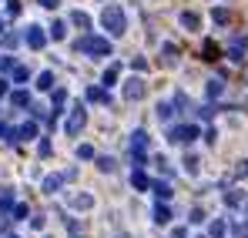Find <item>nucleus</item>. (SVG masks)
<instances>
[{"mask_svg": "<svg viewBox=\"0 0 248 238\" xmlns=\"http://www.w3.org/2000/svg\"><path fill=\"white\" fill-rule=\"evenodd\" d=\"M101 27L111 34V37H121L124 31H127V20H124V10L118 3H108L104 7V14H101Z\"/></svg>", "mask_w": 248, "mask_h": 238, "instance_id": "1", "label": "nucleus"}, {"mask_svg": "<svg viewBox=\"0 0 248 238\" xmlns=\"http://www.w3.org/2000/svg\"><path fill=\"white\" fill-rule=\"evenodd\" d=\"M78 54H87V57H111V40L97 37V34H84L78 40Z\"/></svg>", "mask_w": 248, "mask_h": 238, "instance_id": "2", "label": "nucleus"}, {"mask_svg": "<svg viewBox=\"0 0 248 238\" xmlns=\"http://www.w3.org/2000/svg\"><path fill=\"white\" fill-rule=\"evenodd\" d=\"M198 134H202L198 124H174V127L168 131V141H174V144H191Z\"/></svg>", "mask_w": 248, "mask_h": 238, "instance_id": "3", "label": "nucleus"}, {"mask_svg": "<svg viewBox=\"0 0 248 238\" xmlns=\"http://www.w3.org/2000/svg\"><path fill=\"white\" fill-rule=\"evenodd\" d=\"M148 94V84H144V78H131L127 84H124V101H141Z\"/></svg>", "mask_w": 248, "mask_h": 238, "instance_id": "4", "label": "nucleus"}, {"mask_svg": "<svg viewBox=\"0 0 248 238\" xmlns=\"http://www.w3.org/2000/svg\"><path fill=\"white\" fill-rule=\"evenodd\" d=\"M84 124H87V114H84V108H81V104H78V108L71 111V118H67V127H64V131H67L71 138H78Z\"/></svg>", "mask_w": 248, "mask_h": 238, "instance_id": "5", "label": "nucleus"}, {"mask_svg": "<svg viewBox=\"0 0 248 238\" xmlns=\"http://www.w3.org/2000/svg\"><path fill=\"white\" fill-rule=\"evenodd\" d=\"M245 50H248V44L242 37H232V40H228V47H225V54H228L232 61H238V64L245 61Z\"/></svg>", "mask_w": 248, "mask_h": 238, "instance_id": "6", "label": "nucleus"}, {"mask_svg": "<svg viewBox=\"0 0 248 238\" xmlns=\"http://www.w3.org/2000/svg\"><path fill=\"white\" fill-rule=\"evenodd\" d=\"M24 40H27V47H31V50H41L44 44H47V34H44V27H27Z\"/></svg>", "mask_w": 248, "mask_h": 238, "instance_id": "7", "label": "nucleus"}, {"mask_svg": "<svg viewBox=\"0 0 248 238\" xmlns=\"http://www.w3.org/2000/svg\"><path fill=\"white\" fill-rule=\"evenodd\" d=\"M87 101H91V104H111V94H108L104 87L91 84V87H87Z\"/></svg>", "mask_w": 248, "mask_h": 238, "instance_id": "8", "label": "nucleus"}, {"mask_svg": "<svg viewBox=\"0 0 248 238\" xmlns=\"http://www.w3.org/2000/svg\"><path fill=\"white\" fill-rule=\"evenodd\" d=\"M131 185H134L138 191H148V188H151V178H148L141 168H134V171H131Z\"/></svg>", "mask_w": 248, "mask_h": 238, "instance_id": "9", "label": "nucleus"}, {"mask_svg": "<svg viewBox=\"0 0 248 238\" xmlns=\"http://www.w3.org/2000/svg\"><path fill=\"white\" fill-rule=\"evenodd\" d=\"M31 138H37V121H27L17 127V141H31Z\"/></svg>", "mask_w": 248, "mask_h": 238, "instance_id": "10", "label": "nucleus"}, {"mask_svg": "<svg viewBox=\"0 0 248 238\" xmlns=\"http://www.w3.org/2000/svg\"><path fill=\"white\" fill-rule=\"evenodd\" d=\"M218 57H221L218 44H215V40H205V44H202V61H218Z\"/></svg>", "mask_w": 248, "mask_h": 238, "instance_id": "11", "label": "nucleus"}, {"mask_svg": "<svg viewBox=\"0 0 248 238\" xmlns=\"http://www.w3.org/2000/svg\"><path fill=\"white\" fill-rule=\"evenodd\" d=\"M242 201H245V191H238V188H228V191H225V205H228V208H238Z\"/></svg>", "mask_w": 248, "mask_h": 238, "instance_id": "12", "label": "nucleus"}, {"mask_svg": "<svg viewBox=\"0 0 248 238\" xmlns=\"http://www.w3.org/2000/svg\"><path fill=\"white\" fill-rule=\"evenodd\" d=\"M131 151H148V134L144 131H134L131 134Z\"/></svg>", "mask_w": 248, "mask_h": 238, "instance_id": "13", "label": "nucleus"}, {"mask_svg": "<svg viewBox=\"0 0 248 238\" xmlns=\"http://www.w3.org/2000/svg\"><path fill=\"white\" fill-rule=\"evenodd\" d=\"M61 185H64V178H61V175H47V178H44V191H47V195L61 191Z\"/></svg>", "mask_w": 248, "mask_h": 238, "instance_id": "14", "label": "nucleus"}, {"mask_svg": "<svg viewBox=\"0 0 248 238\" xmlns=\"http://www.w3.org/2000/svg\"><path fill=\"white\" fill-rule=\"evenodd\" d=\"M225 235H228V225H225L221 218H215L211 228H208V238H225Z\"/></svg>", "mask_w": 248, "mask_h": 238, "instance_id": "15", "label": "nucleus"}, {"mask_svg": "<svg viewBox=\"0 0 248 238\" xmlns=\"http://www.w3.org/2000/svg\"><path fill=\"white\" fill-rule=\"evenodd\" d=\"M198 24H202V17H198V14H191V10H185V14H181V27L198 31Z\"/></svg>", "mask_w": 248, "mask_h": 238, "instance_id": "16", "label": "nucleus"}, {"mask_svg": "<svg viewBox=\"0 0 248 238\" xmlns=\"http://www.w3.org/2000/svg\"><path fill=\"white\" fill-rule=\"evenodd\" d=\"M155 222H158V225H168V222H171V208L161 205V201H158V208H155Z\"/></svg>", "mask_w": 248, "mask_h": 238, "instance_id": "17", "label": "nucleus"}, {"mask_svg": "<svg viewBox=\"0 0 248 238\" xmlns=\"http://www.w3.org/2000/svg\"><path fill=\"white\" fill-rule=\"evenodd\" d=\"M10 101H14V108H31V94L27 91H14Z\"/></svg>", "mask_w": 248, "mask_h": 238, "instance_id": "18", "label": "nucleus"}, {"mask_svg": "<svg viewBox=\"0 0 248 238\" xmlns=\"http://www.w3.org/2000/svg\"><path fill=\"white\" fill-rule=\"evenodd\" d=\"M151 188H155L158 201H168V198H171V185H165V181H151Z\"/></svg>", "mask_w": 248, "mask_h": 238, "instance_id": "19", "label": "nucleus"}, {"mask_svg": "<svg viewBox=\"0 0 248 238\" xmlns=\"http://www.w3.org/2000/svg\"><path fill=\"white\" fill-rule=\"evenodd\" d=\"M10 208H14V191L0 188V211H10Z\"/></svg>", "mask_w": 248, "mask_h": 238, "instance_id": "20", "label": "nucleus"}, {"mask_svg": "<svg viewBox=\"0 0 248 238\" xmlns=\"http://www.w3.org/2000/svg\"><path fill=\"white\" fill-rule=\"evenodd\" d=\"M10 74H14V80H17V84H24V80H31V71H27L24 64H14V67H10Z\"/></svg>", "mask_w": 248, "mask_h": 238, "instance_id": "21", "label": "nucleus"}, {"mask_svg": "<svg viewBox=\"0 0 248 238\" xmlns=\"http://www.w3.org/2000/svg\"><path fill=\"white\" fill-rule=\"evenodd\" d=\"M71 20H74V27H81V31H87V27H91V17H87L84 10H74V14H71Z\"/></svg>", "mask_w": 248, "mask_h": 238, "instance_id": "22", "label": "nucleus"}, {"mask_svg": "<svg viewBox=\"0 0 248 238\" xmlns=\"http://www.w3.org/2000/svg\"><path fill=\"white\" fill-rule=\"evenodd\" d=\"M64 101H67V94L64 91H54V104H50V121H54V114L64 108Z\"/></svg>", "mask_w": 248, "mask_h": 238, "instance_id": "23", "label": "nucleus"}, {"mask_svg": "<svg viewBox=\"0 0 248 238\" xmlns=\"http://www.w3.org/2000/svg\"><path fill=\"white\" fill-rule=\"evenodd\" d=\"M71 205H74V208H81V211H87V208L94 205V198H91V195H74V198H71Z\"/></svg>", "mask_w": 248, "mask_h": 238, "instance_id": "24", "label": "nucleus"}, {"mask_svg": "<svg viewBox=\"0 0 248 238\" xmlns=\"http://www.w3.org/2000/svg\"><path fill=\"white\" fill-rule=\"evenodd\" d=\"M165 64H168V67L178 64V47H174V44H165Z\"/></svg>", "mask_w": 248, "mask_h": 238, "instance_id": "25", "label": "nucleus"}, {"mask_svg": "<svg viewBox=\"0 0 248 238\" xmlns=\"http://www.w3.org/2000/svg\"><path fill=\"white\" fill-rule=\"evenodd\" d=\"M211 17H215V24H221V27H225V24H232V10H225V7H218Z\"/></svg>", "mask_w": 248, "mask_h": 238, "instance_id": "26", "label": "nucleus"}, {"mask_svg": "<svg viewBox=\"0 0 248 238\" xmlns=\"http://www.w3.org/2000/svg\"><path fill=\"white\" fill-rule=\"evenodd\" d=\"M155 111H158V121H171L174 118V104H158Z\"/></svg>", "mask_w": 248, "mask_h": 238, "instance_id": "27", "label": "nucleus"}, {"mask_svg": "<svg viewBox=\"0 0 248 238\" xmlns=\"http://www.w3.org/2000/svg\"><path fill=\"white\" fill-rule=\"evenodd\" d=\"M37 87H41V91H50V87H54V74H50V71L37 74Z\"/></svg>", "mask_w": 248, "mask_h": 238, "instance_id": "28", "label": "nucleus"}, {"mask_svg": "<svg viewBox=\"0 0 248 238\" xmlns=\"http://www.w3.org/2000/svg\"><path fill=\"white\" fill-rule=\"evenodd\" d=\"M10 215H14L17 222H27V215H31V208H27V205H14V208H10Z\"/></svg>", "mask_w": 248, "mask_h": 238, "instance_id": "29", "label": "nucleus"}, {"mask_svg": "<svg viewBox=\"0 0 248 238\" xmlns=\"http://www.w3.org/2000/svg\"><path fill=\"white\" fill-rule=\"evenodd\" d=\"M0 141H17V127H10V124H0Z\"/></svg>", "mask_w": 248, "mask_h": 238, "instance_id": "30", "label": "nucleus"}, {"mask_svg": "<svg viewBox=\"0 0 248 238\" xmlns=\"http://www.w3.org/2000/svg\"><path fill=\"white\" fill-rule=\"evenodd\" d=\"M50 37H54V40H64V37H67V27H64L61 20H54V27H50Z\"/></svg>", "mask_w": 248, "mask_h": 238, "instance_id": "31", "label": "nucleus"}, {"mask_svg": "<svg viewBox=\"0 0 248 238\" xmlns=\"http://www.w3.org/2000/svg\"><path fill=\"white\" fill-rule=\"evenodd\" d=\"M221 91H225L221 80H208V97H221Z\"/></svg>", "mask_w": 248, "mask_h": 238, "instance_id": "32", "label": "nucleus"}, {"mask_svg": "<svg viewBox=\"0 0 248 238\" xmlns=\"http://www.w3.org/2000/svg\"><path fill=\"white\" fill-rule=\"evenodd\" d=\"M114 80H118V64H111V67L104 71V87H111Z\"/></svg>", "mask_w": 248, "mask_h": 238, "instance_id": "33", "label": "nucleus"}, {"mask_svg": "<svg viewBox=\"0 0 248 238\" xmlns=\"http://www.w3.org/2000/svg\"><path fill=\"white\" fill-rule=\"evenodd\" d=\"M78 158L91 161V158H94V148H91V144H78Z\"/></svg>", "mask_w": 248, "mask_h": 238, "instance_id": "34", "label": "nucleus"}, {"mask_svg": "<svg viewBox=\"0 0 248 238\" xmlns=\"http://www.w3.org/2000/svg\"><path fill=\"white\" fill-rule=\"evenodd\" d=\"M97 168H101L104 175H111V171H114V158H97Z\"/></svg>", "mask_w": 248, "mask_h": 238, "instance_id": "35", "label": "nucleus"}, {"mask_svg": "<svg viewBox=\"0 0 248 238\" xmlns=\"http://www.w3.org/2000/svg\"><path fill=\"white\" fill-rule=\"evenodd\" d=\"M131 161H134V168H144L148 155H144V151H131Z\"/></svg>", "mask_w": 248, "mask_h": 238, "instance_id": "36", "label": "nucleus"}, {"mask_svg": "<svg viewBox=\"0 0 248 238\" xmlns=\"http://www.w3.org/2000/svg\"><path fill=\"white\" fill-rule=\"evenodd\" d=\"M235 178H248V161H238L235 164Z\"/></svg>", "mask_w": 248, "mask_h": 238, "instance_id": "37", "label": "nucleus"}, {"mask_svg": "<svg viewBox=\"0 0 248 238\" xmlns=\"http://www.w3.org/2000/svg\"><path fill=\"white\" fill-rule=\"evenodd\" d=\"M7 14L17 17V14H20V0H7Z\"/></svg>", "mask_w": 248, "mask_h": 238, "instance_id": "38", "label": "nucleus"}, {"mask_svg": "<svg viewBox=\"0 0 248 238\" xmlns=\"http://www.w3.org/2000/svg\"><path fill=\"white\" fill-rule=\"evenodd\" d=\"M188 222H191V225H198V222H205V211H202V208H195V211H191V218H188Z\"/></svg>", "mask_w": 248, "mask_h": 238, "instance_id": "39", "label": "nucleus"}, {"mask_svg": "<svg viewBox=\"0 0 248 238\" xmlns=\"http://www.w3.org/2000/svg\"><path fill=\"white\" fill-rule=\"evenodd\" d=\"M0 37H3V47H14V44L20 40V37H17V34H0Z\"/></svg>", "mask_w": 248, "mask_h": 238, "instance_id": "40", "label": "nucleus"}, {"mask_svg": "<svg viewBox=\"0 0 248 238\" xmlns=\"http://www.w3.org/2000/svg\"><path fill=\"white\" fill-rule=\"evenodd\" d=\"M37 151H41V158H47V155H50V141H47V138L37 144Z\"/></svg>", "mask_w": 248, "mask_h": 238, "instance_id": "41", "label": "nucleus"}, {"mask_svg": "<svg viewBox=\"0 0 248 238\" xmlns=\"http://www.w3.org/2000/svg\"><path fill=\"white\" fill-rule=\"evenodd\" d=\"M7 94H10V80L0 78V97H7Z\"/></svg>", "mask_w": 248, "mask_h": 238, "instance_id": "42", "label": "nucleus"}, {"mask_svg": "<svg viewBox=\"0 0 248 238\" xmlns=\"http://www.w3.org/2000/svg\"><path fill=\"white\" fill-rule=\"evenodd\" d=\"M205 141H208V144H215V141H218V131H215V127H208V131H205Z\"/></svg>", "mask_w": 248, "mask_h": 238, "instance_id": "43", "label": "nucleus"}, {"mask_svg": "<svg viewBox=\"0 0 248 238\" xmlns=\"http://www.w3.org/2000/svg\"><path fill=\"white\" fill-rule=\"evenodd\" d=\"M185 164H188V175H195V171H198V158H188Z\"/></svg>", "mask_w": 248, "mask_h": 238, "instance_id": "44", "label": "nucleus"}, {"mask_svg": "<svg viewBox=\"0 0 248 238\" xmlns=\"http://www.w3.org/2000/svg\"><path fill=\"white\" fill-rule=\"evenodd\" d=\"M10 67H14V61L10 57H0V71H10Z\"/></svg>", "mask_w": 248, "mask_h": 238, "instance_id": "45", "label": "nucleus"}, {"mask_svg": "<svg viewBox=\"0 0 248 238\" xmlns=\"http://www.w3.org/2000/svg\"><path fill=\"white\" fill-rule=\"evenodd\" d=\"M171 238H188V228H174V232H171Z\"/></svg>", "mask_w": 248, "mask_h": 238, "instance_id": "46", "label": "nucleus"}, {"mask_svg": "<svg viewBox=\"0 0 248 238\" xmlns=\"http://www.w3.org/2000/svg\"><path fill=\"white\" fill-rule=\"evenodd\" d=\"M37 3H41V7H47V10H54V7H57V0H37Z\"/></svg>", "mask_w": 248, "mask_h": 238, "instance_id": "47", "label": "nucleus"}, {"mask_svg": "<svg viewBox=\"0 0 248 238\" xmlns=\"http://www.w3.org/2000/svg\"><path fill=\"white\" fill-rule=\"evenodd\" d=\"M3 31H7V27H3V20H0V34H3Z\"/></svg>", "mask_w": 248, "mask_h": 238, "instance_id": "48", "label": "nucleus"}, {"mask_svg": "<svg viewBox=\"0 0 248 238\" xmlns=\"http://www.w3.org/2000/svg\"><path fill=\"white\" fill-rule=\"evenodd\" d=\"M235 238H245V235H235Z\"/></svg>", "mask_w": 248, "mask_h": 238, "instance_id": "49", "label": "nucleus"}, {"mask_svg": "<svg viewBox=\"0 0 248 238\" xmlns=\"http://www.w3.org/2000/svg\"><path fill=\"white\" fill-rule=\"evenodd\" d=\"M74 238H84V235H74Z\"/></svg>", "mask_w": 248, "mask_h": 238, "instance_id": "50", "label": "nucleus"}]
</instances>
